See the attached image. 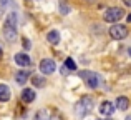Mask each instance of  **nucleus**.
<instances>
[{
    "label": "nucleus",
    "mask_w": 131,
    "mask_h": 120,
    "mask_svg": "<svg viewBox=\"0 0 131 120\" xmlns=\"http://www.w3.org/2000/svg\"><path fill=\"white\" fill-rule=\"evenodd\" d=\"M8 5V0H0V19H2V15H3V8Z\"/></svg>",
    "instance_id": "nucleus-17"
},
{
    "label": "nucleus",
    "mask_w": 131,
    "mask_h": 120,
    "mask_svg": "<svg viewBox=\"0 0 131 120\" xmlns=\"http://www.w3.org/2000/svg\"><path fill=\"white\" fill-rule=\"evenodd\" d=\"M35 120H50V112H48V110H40V112H37Z\"/></svg>",
    "instance_id": "nucleus-14"
},
{
    "label": "nucleus",
    "mask_w": 131,
    "mask_h": 120,
    "mask_svg": "<svg viewBox=\"0 0 131 120\" xmlns=\"http://www.w3.org/2000/svg\"><path fill=\"white\" fill-rule=\"evenodd\" d=\"M0 55H2V49H0Z\"/></svg>",
    "instance_id": "nucleus-26"
},
{
    "label": "nucleus",
    "mask_w": 131,
    "mask_h": 120,
    "mask_svg": "<svg viewBox=\"0 0 131 120\" xmlns=\"http://www.w3.org/2000/svg\"><path fill=\"white\" fill-rule=\"evenodd\" d=\"M125 2V5H128V7H131V0H123Z\"/></svg>",
    "instance_id": "nucleus-21"
},
{
    "label": "nucleus",
    "mask_w": 131,
    "mask_h": 120,
    "mask_svg": "<svg viewBox=\"0 0 131 120\" xmlns=\"http://www.w3.org/2000/svg\"><path fill=\"white\" fill-rule=\"evenodd\" d=\"M101 120H103V118H101ZM105 120H111V118H105Z\"/></svg>",
    "instance_id": "nucleus-25"
},
{
    "label": "nucleus",
    "mask_w": 131,
    "mask_h": 120,
    "mask_svg": "<svg viewBox=\"0 0 131 120\" xmlns=\"http://www.w3.org/2000/svg\"><path fill=\"white\" fill-rule=\"evenodd\" d=\"M50 120H60V115L55 114V115H50Z\"/></svg>",
    "instance_id": "nucleus-20"
},
{
    "label": "nucleus",
    "mask_w": 131,
    "mask_h": 120,
    "mask_svg": "<svg viewBox=\"0 0 131 120\" xmlns=\"http://www.w3.org/2000/svg\"><path fill=\"white\" fill-rule=\"evenodd\" d=\"M47 40L51 43V45H58V43H60V33H58L57 30H51V32H48Z\"/></svg>",
    "instance_id": "nucleus-11"
},
{
    "label": "nucleus",
    "mask_w": 131,
    "mask_h": 120,
    "mask_svg": "<svg viewBox=\"0 0 131 120\" xmlns=\"http://www.w3.org/2000/svg\"><path fill=\"white\" fill-rule=\"evenodd\" d=\"M126 19H128V22H131V13H129V15H128V17H126Z\"/></svg>",
    "instance_id": "nucleus-22"
},
{
    "label": "nucleus",
    "mask_w": 131,
    "mask_h": 120,
    "mask_svg": "<svg viewBox=\"0 0 131 120\" xmlns=\"http://www.w3.org/2000/svg\"><path fill=\"white\" fill-rule=\"evenodd\" d=\"M60 8H61V13H65V15L70 12V7H68L67 3H63V2H60Z\"/></svg>",
    "instance_id": "nucleus-18"
},
{
    "label": "nucleus",
    "mask_w": 131,
    "mask_h": 120,
    "mask_svg": "<svg viewBox=\"0 0 131 120\" xmlns=\"http://www.w3.org/2000/svg\"><path fill=\"white\" fill-rule=\"evenodd\" d=\"M126 120H131V117H126Z\"/></svg>",
    "instance_id": "nucleus-23"
},
{
    "label": "nucleus",
    "mask_w": 131,
    "mask_h": 120,
    "mask_svg": "<svg viewBox=\"0 0 131 120\" xmlns=\"http://www.w3.org/2000/svg\"><path fill=\"white\" fill-rule=\"evenodd\" d=\"M78 75L83 78L85 84H86L90 88H96L100 85V82H101V77H100L98 73L90 72V70H81V72H78Z\"/></svg>",
    "instance_id": "nucleus-4"
},
{
    "label": "nucleus",
    "mask_w": 131,
    "mask_h": 120,
    "mask_svg": "<svg viewBox=\"0 0 131 120\" xmlns=\"http://www.w3.org/2000/svg\"><path fill=\"white\" fill-rule=\"evenodd\" d=\"M116 107H118L119 110H126V108L129 107V100L126 97H118L116 98Z\"/></svg>",
    "instance_id": "nucleus-13"
},
{
    "label": "nucleus",
    "mask_w": 131,
    "mask_h": 120,
    "mask_svg": "<svg viewBox=\"0 0 131 120\" xmlns=\"http://www.w3.org/2000/svg\"><path fill=\"white\" fill-rule=\"evenodd\" d=\"M10 100V88L7 85L0 84V102H8Z\"/></svg>",
    "instance_id": "nucleus-10"
},
{
    "label": "nucleus",
    "mask_w": 131,
    "mask_h": 120,
    "mask_svg": "<svg viewBox=\"0 0 131 120\" xmlns=\"http://www.w3.org/2000/svg\"><path fill=\"white\" fill-rule=\"evenodd\" d=\"M123 17H125V10L119 8V7H110L103 13L105 22H110V23H118V20H121Z\"/></svg>",
    "instance_id": "nucleus-3"
},
{
    "label": "nucleus",
    "mask_w": 131,
    "mask_h": 120,
    "mask_svg": "<svg viewBox=\"0 0 131 120\" xmlns=\"http://www.w3.org/2000/svg\"><path fill=\"white\" fill-rule=\"evenodd\" d=\"M22 100L25 102V104L33 102V100H35V92H33L32 88H25V90L22 92Z\"/></svg>",
    "instance_id": "nucleus-9"
},
{
    "label": "nucleus",
    "mask_w": 131,
    "mask_h": 120,
    "mask_svg": "<svg viewBox=\"0 0 131 120\" xmlns=\"http://www.w3.org/2000/svg\"><path fill=\"white\" fill-rule=\"evenodd\" d=\"M113 112H115V107H113L111 102H108V100L101 102V105H100V114L105 115V117H110Z\"/></svg>",
    "instance_id": "nucleus-7"
},
{
    "label": "nucleus",
    "mask_w": 131,
    "mask_h": 120,
    "mask_svg": "<svg viewBox=\"0 0 131 120\" xmlns=\"http://www.w3.org/2000/svg\"><path fill=\"white\" fill-rule=\"evenodd\" d=\"M63 67H67V70H77V63H75L73 59H67Z\"/></svg>",
    "instance_id": "nucleus-16"
},
{
    "label": "nucleus",
    "mask_w": 131,
    "mask_h": 120,
    "mask_svg": "<svg viewBox=\"0 0 131 120\" xmlns=\"http://www.w3.org/2000/svg\"><path fill=\"white\" fill-rule=\"evenodd\" d=\"M128 35V29L123 23H115L113 27H110V37L113 40H123Z\"/></svg>",
    "instance_id": "nucleus-5"
},
{
    "label": "nucleus",
    "mask_w": 131,
    "mask_h": 120,
    "mask_svg": "<svg viewBox=\"0 0 131 120\" xmlns=\"http://www.w3.org/2000/svg\"><path fill=\"white\" fill-rule=\"evenodd\" d=\"M32 84L35 85V87H43V85H45V78H43V77H38V75H35V77L32 78Z\"/></svg>",
    "instance_id": "nucleus-15"
},
{
    "label": "nucleus",
    "mask_w": 131,
    "mask_h": 120,
    "mask_svg": "<svg viewBox=\"0 0 131 120\" xmlns=\"http://www.w3.org/2000/svg\"><path fill=\"white\" fill-rule=\"evenodd\" d=\"M22 45H23V49H25V50H28V49H30V42H28V39H23Z\"/></svg>",
    "instance_id": "nucleus-19"
},
{
    "label": "nucleus",
    "mask_w": 131,
    "mask_h": 120,
    "mask_svg": "<svg viewBox=\"0 0 131 120\" xmlns=\"http://www.w3.org/2000/svg\"><path fill=\"white\" fill-rule=\"evenodd\" d=\"M91 108H93V98L85 95V97H81L78 100L77 107H75V112H77L78 117H86L90 112H91Z\"/></svg>",
    "instance_id": "nucleus-2"
},
{
    "label": "nucleus",
    "mask_w": 131,
    "mask_h": 120,
    "mask_svg": "<svg viewBox=\"0 0 131 120\" xmlns=\"http://www.w3.org/2000/svg\"><path fill=\"white\" fill-rule=\"evenodd\" d=\"M57 70V65H55V62L51 59H43L40 62V72L45 75H51L53 72Z\"/></svg>",
    "instance_id": "nucleus-6"
},
{
    "label": "nucleus",
    "mask_w": 131,
    "mask_h": 120,
    "mask_svg": "<svg viewBox=\"0 0 131 120\" xmlns=\"http://www.w3.org/2000/svg\"><path fill=\"white\" fill-rule=\"evenodd\" d=\"M128 52H129V55H131V49H129V50H128Z\"/></svg>",
    "instance_id": "nucleus-24"
},
{
    "label": "nucleus",
    "mask_w": 131,
    "mask_h": 120,
    "mask_svg": "<svg viewBox=\"0 0 131 120\" xmlns=\"http://www.w3.org/2000/svg\"><path fill=\"white\" fill-rule=\"evenodd\" d=\"M28 77H30V72H27V70H22V72H17V75H15V80H17V84L23 85L27 80H28Z\"/></svg>",
    "instance_id": "nucleus-12"
},
{
    "label": "nucleus",
    "mask_w": 131,
    "mask_h": 120,
    "mask_svg": "<svg viewBox=\"0 0 131 120\" xmlns=\"http://www.w3.org/2000/svg\"><path fill=\"white\" fill-rule=\"evenodd\" d=\"M3 37L7 42H13L17 39V13H8L3 23Z\"/></svg>",
    "instance_id": "nucleus-1"
},
{
    "label": "nucleus",
    "mask_w": 131,
    "mask_h": 120,
    "mask_svg": "<svg viewBox=\"0 0 131 120\" xmlns=\"http://www.w3.org/2000/svg\"><path fill=\"white\" fill-rule=\"evenodd\" d=\"M15 62L20 65V67H28L30 65V57L27 53H17L15 55Z\"/></svg>",
    "instance_id": "nucleus-8"
}]
</instances>
